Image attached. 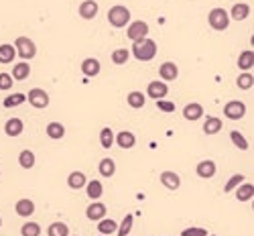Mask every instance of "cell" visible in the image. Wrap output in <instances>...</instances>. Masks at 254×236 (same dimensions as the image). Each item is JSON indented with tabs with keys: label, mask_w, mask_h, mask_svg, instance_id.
Returning a JSON list of instances; mask_svg holds the SVG:
<instances>
[{
	"label": "cell",
	"mask_w": 254,
	"mask_h": 236,
	"mask_svg": "<svg viewBox=\"0 0 254 236\" xmlns=\"http://www.w3.org/2000/svg\"><path fill=\"white\" fill-rule=\"evenodd\" d=\"M157 43L145 37V39H139V41H132V49H130V55H134L139 61H150L157 57Z\"/></svg>",
	"instance_id": "obj_1"
},
{
	"label": "cell",
	"mask_w": 254,
	"mask_h": 236,
	"mask_svg": "<svg viewBox=\"0 0 254 236\" xmlns=\"http://www.w3.org/2000/svg\"><path fill=\"white\" fill-rule=\"evenodd\" d=\"M108 23L114 27V29H124L128 27L130 23V10L122 4H116L108 10Z\"/></svg>",
	"instance_id": "obj_2"
},
{
	"label": "cell",
	"mask_w": 254,
	"mask_h": 236,
	"mask_svg": "<svg viewBox=\"0 0 254 236\" xmlns=\"http://www.w3.org/2000/svg\"><path fill=\"white\" fill-rule=\"evenodd\" d=\"M14 49H16V55H19L23 61H29V59H33L37 55V45L29 37H16Z\"/></svg>",
	"instance_id": "obj_3"
},
{
	"label": "cell",
	"mask_w": 254,
	"mask_h": 236,
	"mask_svg": "<svg viewBox=\"0 0 254 236\" xmlns=\"http://www.w3.org/2000/svg\"><path fill=\"white\" fill-rule=\"evenodd\" d=\"M208 23L214 31H226L230 27V14L226 8H212L208 14Z\"/></svg>",
	"instance_id": "obj_4"
},
{
	"label": "cell",
	"mask_w": 254,
	"mask_h": 236,
	"mask_svg": "<svg viewBox=\"0 0 254 236\" xmlns=\"http://www.w3.org/2000/svg\"><path fill=\"white\" fill-rule=\"evenodd\" d=\"M246 114V104L240 102V100H230V102H226L224 106V116L230 118V120H242Z\"/></svg>",
	"instance_id": "obj_5"
},
{
	"label": "cell",
	"mask_w": 254,
	"mask_h": 236,
	"mask_svg": "<svg viewBox=\"0 0 254 236\" xmlns=\"http://www.w3.org/2000/svg\"><path fill=\"white\" fill-rule=\"evenodd\" d=\"M126 37L130 41H139V39L148 37V25L145 21H130L126 27Z\"/></svg>",
	"instance_id": "obj_6"
},
{
	"label": "cell",
	"mask_w": 254,
	"mask_h": 236,
	"mask_svg": "<svg viewBox=\"0 0 254 236\" xmlns=\"http://www.w3.org/2000/svg\"><path fill=\"white\" fill-rule=\"evenodd\" d=\"M27 102H29L33 108L43 110V108L49 106V94H47L45 90H41V88H33V90L27 94Z\"/></svg>",
	"instance_id": "obj_7"
},
{
	"label": "cell",
	"mask_w": 254,
	"mask_h": 236,
	"mask_svg": "<svg viewBox=\"0 0 254 236\" xmlns=\"http://www.w3.org/2000/svg\"><path fill=\"white\" fill-rule=\"evenodd\" d=\"M159 76H161V81H165V83L175 81V79L179 78V67H177V63H173V61H165V63H161V67H159Z\"/></svg>",
	"instance_id": "obj_8"
},
{
	"label": "cell",
	"mask_w": 254,
	"mask_h": 236,
	"mask_svg": "<svg viewBox=\"0 0 254 236\" xmlns=\"http://www.w3.org/2000/svg\"><path fill=\"white\" fill-rule=\"evenodd\" d=\"M167 94H169V86H167V83L161 81V79H155V81H150L148 86H146V94L145 96H148L152 100H161Z\"/></svg>",
	"instance_id": "obj_9"
},
{
	"label": "cell",
	"mask_w": 254,
	"mask_h": 236,
	"mask_svg": "<svg viewBox=\"0 0 254 236\" xmlns=\"http://www.w3.org/2000/svg\"><path fill=\"white\" fill-rule=\"evenodd\" d=\"M108 214V208L102 204V201H92V204L88 206V210H86V216H88V220H92V222H98V220H102Z\"/></svg>",
	"instance_id": "obj_10"
},
{
	"label": "cell",
	"mask_w": 254,
	"mask_h": 236,
	"mask_svg": "<svg viewBox=\"0 0 254 236\" xmlns=\"http://www.w3.org/2000/svg\"><path fill=\"white\" fill-rule=\"evenodd\" d=\"M216 171H218V167H216V163H214L212 159L199 161L197 167H195V173H197L201 179H212V177L216 175Z\"/></svg>",
	"instance_id": "obj_11"
},
{
	"label": "cell",
	"mask_w": 254,
	"mask_h": 236,
	"mask_svg": "<svg viewBox=\"0 0 254 236\" xmlns=\"http://www.w3.org/2000/svg\"><path fill=\"white\" fill-rule=\"evenodd\" d=\"M14 212H16V216H21V218H29V216L35 214V201L29 199V197H23V199H19L14 204Z\"/></svg>",
	"instance_id": "obj_12"
},
{
	"label": "cell",
	"mask_w": 254,
	"mask_h": 236,
	"mask_svg": "<svg viewBox=\"0 0 254 236\" xmlns=\"http://www.w3.org/2000/svg\"><path fill=\"white\" fill-rule=\"evenodd\" d=\"M79 16L83 21H92L98 16V2L96 0H83L79 4Z\"/></svg>",
	"instance_id": "obj_13"
},
{
	"label": "cell",
	"mask_w": 254,
	"mask_h": 236,
	"mask_svg": "<svg viewBox=\"0 0 254 236\" xmlns=\"http://www.w3.org/2000/svg\"><path fill=\"white\" fill-rule=\"evenodd\" d=\"M161 183H163V188H167L169 192H175V190L181 188V177L175 171H163L161 173Z\"/></svg>",
	"instance_id": "obj_14"
},
{
	"label": "cell",
	"mask_w": 254,
	"mask_h": 236,
	"mask_svg": "<svg viewBox=\"0 0 254 236\" xmlns=\"http://www.w3.org/2000/svg\"><path fill=\"white\" fill-rule=\"evenodd\" d=\"M114 141L120 149H132L137 145V134H132L130 130H122V132L114 134Z\"/></svg>",
	"instance_id": "obj_15"
},
{
	"label": "cell",
	"mask_w": 254,
	"mask_h": 236,
	"mask_svg": "<svg viewBox=\"0 0 254 236\" xmlns=\"http://www.w3.org/2000/svg\"><path fill=\"white\" fill-rule=\"evenodd\" d=\"M201 116H203V106L199 102H189L187 106L183 108V118H185V120H189V122L199 120Z\"/></svg>",
	"instance_id": "obj_16"
},
{
	"label": "cell",
	"mask_w": 254,
	"mask_h": 236,
	"mask_svg": "<svg viewBox=\"0 0 254 236\" xmlns=\"http://www.w3.org/2000/svg\"><path fill=\"white\" fill-rule=\"evenodd\" d=\"M100 70H102V65H100V61L94 59V57H88V59L81 61V74L86 76V78H96V76L100 74Z\"/></svg>",
	"instance_id": "obj_17"
},
{
	"label": "cell",
	"mask_w": 254,
	"mask_h": 236,
	"mask_svg": "<svg viewBox=\"0 0 254 236\" xmlns=\"http://www.w3.org/2000/svg\"><path fill=\"white\" fill-rule=\"evenodd\" d=\"M25 130V124L21 118H8L6 124H4V132H6V137H19V134H23Z\"/></svg>",
	"instance_id": "obj_18"
},
{
	"label": "cell",
	"mask_w": 254,
	"mask_h": 236,
	"mask_svg": "<svg viewBox=\"0 0 254 236\" xmlns=\"http://www.w3.org/2000/svg\"><path fill=\"white\" fill-rule=\"evenodd\" d=\"M222 128H224V122L218 116H208L206 122H203V134H218Z\"/></svg>",
	"instance_id": "obj_19"
},
{
	"label": "cell",
	"mask_w": 254,
	"mask_h": 236,
	"mask_svg": "<svg viewBox=\"0 0 254 236\" xmlns=\"http://www.w3.org/2000/svg\"><path fill=\"white\" fill-rule=\"evenodd\" d=\"M248 14H250V4L238 2V4H234V6H232V10H230V19H234V21H246V19H248Z\"/></svg>",
	"instance_id": "obj_20"
},
{
	"label": "cell",
	"mask_w": 254,
	"mask_h": 236,
	"mask_svg": "<svg viewBox=\"0 0 254 236\" xmlns=\"http://www.w3.org/2000/svg\"><path fill=\"white\" fill-rule=\"evenodd\" d=\"M86 192H88V197L96 201L104 196V183H100L98 179H92V181L86 183Z\"/></svg>",
	"instance_id": "obj_21"
},
{
	"label": "cell",
	"mask_w": 254,
	"mask_h": 236,
	"mask_svg": "<svg viewBox=\"0 0 254 236\" xmlns=\"http://www.w3.org/2000/svg\"><path fill=\"white\" fill-rule=\"evenodd\" d=\"M12 79H19V81H25L29 76H31V65H29V61H21V63H16L14 67H12Z\"/></svg>",
	"instance_id": "obj_22"
},
{
	"label": "cell",
	"mask_w": 254,
	"mask_h": 236,
	"mask_svg": "<svg viewBox=\"0 0 254 236\" xmlns=\"http://www.w3.org/2000/svg\"><path fill=\"white\" fill-rule=\"evenodd\" d=\"M86 183H88V179H86V175H83L81 171H72L70 177H67V185H70L72 190H81V188H86Z\"/></svg>",
	"instance_id": "obj_23"
},
{
	"label": "cell",
	"mask_w": 254,
	"mask_h": 236,
	"mask_svg": "<svg viewBox=\"0 0 254 236\" xmlns=\"http://www.w3.org/2000/svg\"><path fill=\"white\" fill-rule=\"evenodd\" d=\"M254 196V185L252 183H240L236 188V199L238 201H250Z\"/></svg>",
	"instance_id": "obj_24"
},
{
	"label": "cell",
	"mask_w": 254,
	"mask_h": 236,
	"mask_svg": "<svg viewBox=\"0 0 254 236\" xmlns=\"http://www.w3.org/2000/svg\"><path fill=\"white\" fill-rule=\"evenodd\" d=\"M45 132H47V137H49V139L59 141V139L65 137V126H63L61 122H49L47 128H45Z\"/></svg>",
	"instance_id": "obj_25"
},
{
	"label": "cell",
	"mask_w": 254,
	"mask_h": 236,
	"mask_svg": "<svg viewBox=\"0 0 254 236\" xmlns=\"http://www.w3.org/2000/svg\"><path fill=\"white\" fill-rule=\"evenodd\" d=\"M14 57H16V49H14V45H10V43H2L0 45V63H12L14 61Z\"/></svg>",
	"instance_id": "obj_26"
},
{
	"label": "cell",
	"mask_w": 254,
	"mask_h": 236,
	"mask_svg": "<svg viewBox=\"0 0 254 236\" xmlns=\"http://www.w3.org/2000/svg\"><path fill=\"white\" fill-rule=\"evenodd\" d=\"M98 171H100L102 177H112V175L116 173V163H114V159H110V157L102 159L100 165H98Z\"/></svg>",
	"instance_id": "obj_27"
},
{
	"label": "cell",
	"mask_w": 254,
	"mask_h": 236,
	"mask_svg": "<svg viewBox=\"0 0 254 236\" xmlns=\"http://www.w3.org/2000/svg\"><path fill=\"white\" fill-rule=\"evenodd\" d=\"M116 230H118L116 220H110V218H102V220H98V232L100 234L108 236V234H116Z\"/></svg>",
	"instance_id": "obj_28"
},
{
	"label": "cell",
	"mask_w": 254,
	"mask_h": 236,
	"mask_svg": "<svg viewBox=\"0 0 254 236\" xmlns=\"http://www.w3.org/2000/svg\"><path fill=\"white\" fill-rule=\"evenodd\" d=\"M47 236H70V226L65 222H53L47 228Z\"/></svg>",
	"instance_id": "obj_29"
},
{
	"label": "cell",
	"mask_w": 254,
	"mask_h": 236,
	"mask_svg": "<svg viewBox=\"0 0 254 236\" xmlns=\"http://www.w3.org/2000/svg\"><path fill=\"white\" fill-rule=\"evenodd\" d=\"M19 165L23 167V169H33V167H35V153H33V151H29V149L21 151Z\"/></svg>",
	"instance_id": "obj_30"
},
{
	"label": "cell",
	"mask_w": 254,
	"mask_h": 236,
	"mask_svg": "<svg viewBox=\"0 0 254 236\" xmlns=\"http://www.w3.org/2000/svg\"><path fill=\"white\" fill-rule=\"evenodd\" d=\"M252 65H254V53H252V49H246V51H242L238 57V67L248 72V70H252Z\"/></svg>",
	"instance_id": "obj_31"
},
{
	"label": "cell",
	"mask_w": 254,
	"mask_h": 236,
	"mask_svg": "<svg viewBox=\"0 0 254 236\" xmlns=\"http://www.w3.org/2000/svg\"><path fill=\"white\" fill-rule=\"evenodd\" d=\"M126 102H128L130 108H143L145 102H146V96L143 92H130L126 96Z\"/></svg>",
	"instance_id": "obj_32"
},
{
	"label": "cell",
	"mask_w": 254,
	"mask_h": 236,
	"mask_svg": "<svg viewBox=\"0 0 254 236\" xmlns=\"http://www.w3.org/2000/svg\"><path fill=\"white\" fill-rule=\"evenodd\" d=\"M128 59H130V49L120 47V49H114L112 51V63L114 65H124Z\"/></svg>",
	"instance_id": "obj_33"
},
{
	"label": "cell",
	"mask_w": 254,
	"mask_h": 236,
	"mask_svg": "<svg viewBox=\"0 0 254 236\" xmlns=\"http://www.w3.org/2000/svg\"><path fill=\"white\" fill-rule=\"evenodd\" d=\"M23 102H27V94H10L4 98V108H16V106H21Z\"/></svg>",
	"instance_id": "obj_34"
},
{
	"label": "cell",
	"mask_w": 254,
	"mask_h": 236,
	"mask_svg": "<svg viewBox=\"0 0 254 236\" xmlns=\"http://www.w3.org/2000/svg\"><path fill=\"white\" fill-rule=\"evenodd\" d=\"M100 145L104 147V149H110L114 145V132L110 126H104L100 130Z\"/></svg>",
	"instance_id": "obj_35"
},
{
	"label": "cell",
	"mask_w": 254,
	"mask_h": 236,
	"mask_svg": "<svg viewBox=\"0 0 254 236\" xmlns=\"http://www.w3.org/2000/svg\"><path fill=\"white\" fill-rule=\"evenodd\" d=\"M254 83V78H252V72H242L238 78H236V86L240 90H250Z\"/></svg>",
	"instance_id": "obj_36"
},
{
	"label": "cell",
	"mask_w": 254,
	"mask_h": 236,
	"mask_svg": "<svg viewBox=\"0 0 254 236\" xmlns=\"http://www.w3.org/2000/svg\"><path fill=\"white\" fill-rule=\"evenodd\" d=\"M230 141L234 143V147H238L240 151H246L248 149V141H246V137H244L240 130H232L230 132Z\"/></svg>",
	"instance_id": "obj_37"
},
{
	"label": "cell",
	"mask_w": 254,
	"mask_h": 236,
	"mask_svg": "<svg viewBox=\"0 0 254 236\" xmlns=\"http://www.w3.org/2000/svg\"><path fill=\"white\" fill-rule=\"evenodd\" d=\"M132 224H134V216H132V214H126L124 220L120 222V226H118L116 234H118V236H128V232L132 230Z\"/></svg>",
	"instance_id": "obj_38"
},
{
	"label": "cell",
	"mask_w": 254,
	"mask_h": 236,
	"mask_svg": "<svg viewBox=\"0 0 254 236\" xmlns=\"http://www.w3.org/2000/svg\"><path fill=\"white\" fill-rule=\"evenodd\" d=\"M246 181V177L242 175V173H236V175H232L228 181H226V185H224V194H230L234 188H238L240 183H244Z\"/></svg>",
	"instance_id": "obj_39"
},
{
	"label": "cell",
	"mask_w": 254,
	"mask_h": 236,
	"mask_svg": "<svg viewBox=\"0 0 254 236\" xmlns=\"http://www.w3.org/2000/svg\"><path fill=\"white\" fill-rule=\"evenodd\" d=\"M41 234V226L37 222H27L21 228V236H39Z\"/></svg>",
	"instance_id": "obj_40"
},
{
	"label": "cell",
	"mask_w": 254,
	"mask_h": 236,
	"mask_svg": "<svg viewBox=\"0 0 254 236\" xmlns=\"http://www.w3.org/2000/svg\"><path fill=\"white\" fill-rule=\"evenodd\" d=\"M12 83H14V79H12V76L10 74H0V90L2 92H6V90H10L12 88Z\"/></svg>",
	"instance_id": "obj_41"
},
{
	"label": "cell",
	"mask_w": 254,
	"mask_h": 236,
	"mask_svg": "<svg viewBox=\"0 0 254 236\" xmlns=\"http://www.w3.org/2000/svg\"><path fill=\"white\" fill-rule=\"evenodd\" d=\"M157 106H159V110H163V112H175V104L173 102H167L165 98H161V100H157Z\"/></svg>",
	"instance_id": "obj_42"
},
{
	"label": "cell",
	"mask_w": 254,
	"mask_h": 236,
	"mask_svg": "<svg viewBox=\"0 0 254 236\" xmlns=\"http://www.w3.org/2000/svg\"><path fill=\"white\" fill-rule=\"evenodd\" d=\"M203 232H208L206 228H185L181 232V236H197V234H203Z\"/></svg>",
	"instance_id": "obj_43"
},
{
	"label": "cell",
	"mask_w": 254,
	"mask_h": 236,
	"mask_svg": "<svg viewBox=\"0 0 254 236\" xmlns=\"http://www.w3.org/2000/svg\"><path fill=\"white\" fill-rule=\"evenodd\" d=\"M197 236H208V232H203V234H197Z\"/></svg>",
	"instance_id": "obj_44"
},
{
	"label": "cell",
	"mask_w": 254,
	"mask_h": 236,
	"mask_svg": "<svg viewBox=\"0 0 254 236\" xmlns=\"http://www.w3.org/2000/svg\"><path fill=\"white\" fill-rule=\"evenodd\" d=\"M0 226H2V218H0Z\"/></svg>",
	"instance_id": "obj_45"
},
{
	"label": "cell",
	"mask_w": 254,
	"mask_h": 236,
	"mask_svg": "<svg viewBox=\"0 0 254 236\" xmlns=\"http://www.w3.org/2000/svg\"><path fill=\"white\" fill-rule=\"evenodd\" d=\"M0 175H2V171H0Z\"/></svg>",
	"instance_id": "obj_46"
},
{
	"label": "cell",
	"mask_w": 254,
	"mask_h": 236,
	"mask_svg": "<svg viewBox=\"0 0 254 236\" xmlns=\"http://www.w3.org/2000/svg\"><path fill=\"white\" fill-rule=\"evenodd\" d=\"M100 236H104V234H100Z\"/></svg>",
	"instance_id": "obj_47"
},
{
	"label": "cell",
	"mask_w": 254,
	"mask_h": 236,
	"mask_svg": "<svg viewBox=\"0 0 254 236\" xmlns=\"http://www.w3.org/2000/svg\"><path fill=\"white\" fill-rule=\"evenodd\" d=\"M212 236H216V234H212Z\"/></svg>",
	"instance_id": "obj_48"
},
{
	"label": "cell",
	"mask_w": 254,
	"mask_h": 236,
	"mask_svg": "<svg viewBox=\"0 0 254 236\" xmlns=\"http://www.w3.org/2000/svg\"><path fill=\"white\" fill-rule=\"evenodd\" d=\"M72 236H73V234H72Z\"/></svg>",
	"instance_id": "obj_49"
}]
</instances>
